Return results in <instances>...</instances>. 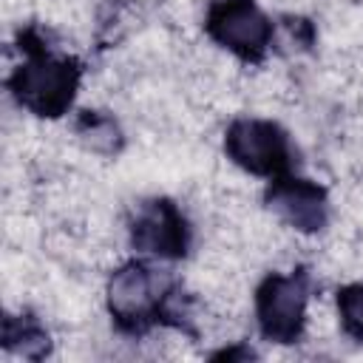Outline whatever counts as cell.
Here are the masks:
<instances>
[{
	"instance_id": "cell-6",
	"label": "cell",
	"mask_w": 363,
	"mask_h": 363,
	"mask_svg": "<svg viewBox=\"0 0 363 363\" xmlns=\"http://www.w3.org/2000/svg\"><path fill=\"white\" fill-rule=\"evenodd\" d=\"M130 241L139 252L156 258H182L190 244V230L182 210L167 199H153L139 207L130 224Z\"/></svg>"
},
{
	"instance_id": "cell-7",
	"label": "cell",
	"mask_w": 363,
	"mask_h": 363,
	"mask_svg": "<svg viewBox=\"0 0 363 363\" xmlns=\"http://www.w3.org/2000/svg\"><path fill=\"white\" fill-rule=\"evenodd\" d=\"M267 204L301 233H318L329 218L326 190L306 179L278 176L267 190Z\"/></svg>"
},
{
	"instance_id": "cell-9",
	"label": "cell",
	"mask_w": 363,
	"mask_h": 363,
	"mask_svg": "<svg viewBox=\"0 0 363 363\" xmlns=\"http://www.w3.org/2000/svg\"><path fill=\"white\" fill-rule=\"evenodd\" d=\"M77 133L85 142V147H91L94 153H102V156H111L122 147V133H119L116 122L105 113L85 111L77 122Z\"/></svg>"
},
{
	"instance_id": "cell-2",
	"label": "cell",
	"mask_w": 363,
	"mask_h": 363,
	"mask_svg": "<svg viewBox=\"0 0 363 363\" xmlns=\"http://www.w3.org/2000/svg\"><path fill=\"white\" fill-rule=\"evenodd\" d=\"M170 281L142 261H130L111 275L108 309L119 329L145 332L150 323L170 315Z\"/></svg>"
},
{
	"instance_id": "cell-3",
	"label": "cell",
	"mask_w": 363,
	"mask_h": 363,
	"mask_svg": "<svg viewBox=\"0 0 363 363\" xmlns=\"http://www.w3.org/2000/svg\"><path fill=\"white\" fill-rule=\"evenodd\" d=\"M309 301V275L303 269L292 275H267L255 292V315L267 340L295 343L303 332V315Z\"/></svg>"
},
{
	"instance_id": "cell-5",
	"label": "cell",
	"mask_w": 363,
	"mask_h": 363,
	"mask_svg": "<svg viewBox=\"0 0 363 363\" xmlns=\"http://www.w3.org/2000/svg\"><path fill=\"white\" fill-rule=\"evenodd\" d=\"M204 28L218 45L252 62L264 57L272 40V23L252 0H216L207 11Z\"/></svg>"
},
{
	"instance_id": "cell-4",
	"label": "cell",
	"mask_w": 363,
	"mask_h": 363,
	"mask_svg": "<svg viewBox=\"0 0 363 363\" xmlns=\"http://www.w3.org/2000/svg\"><path fill=\"white\" fill-rule=\"evenodd\" d=\"M227 156L252 176H286L289 167V139L267 119H235L224 136Z\"/></svg>"
},
{
	"instance_id": "cell-10",
	"label": "cell",
	"mask_w": 363,
	"mask_h": 363,
	"mask_svg": "<svg viewBox=\"0 0 363 363\" xmlns=\"http://www.w3.org/2000/svg\"><path fill=\"white\" fill-rule=\"evenodd\" d=\"M337 312L343 332L352 340L363 343V284H349L337 292Z\"/></svg>"
},
{
	"instance_id": "cell-1",
	"label": "cell",
	"mask_w": 363,
	"mask_h": 363,
	"mask_svg": "<svg viewBox=\"0 0 363 363\" xmlns=\"http://www.w3.org/2000/svg\"><path fill=\"white\" fill-rule=\"evenodd\" d=\"M28 60L9 77L14 99L37 116H62L79 85V65L68 57H51L40 45H23Z\"/></svg>"
},
{
	"instance_id": "cell-8",
	"label": "cell",
	"mask_w": 363,
	"mask_h": 363,
	"mask_svg": "<svg viewBox=\"0 0 363 363\" xmlns=\"http://www.w3.org/2000/svg\"><path fill=\"white\" fill-rule=\"evenodd\" d=\"M3 346L23 357H43L48 352V332L34 318H6L3 320Z\"/></svg>"
}]
</instances>
